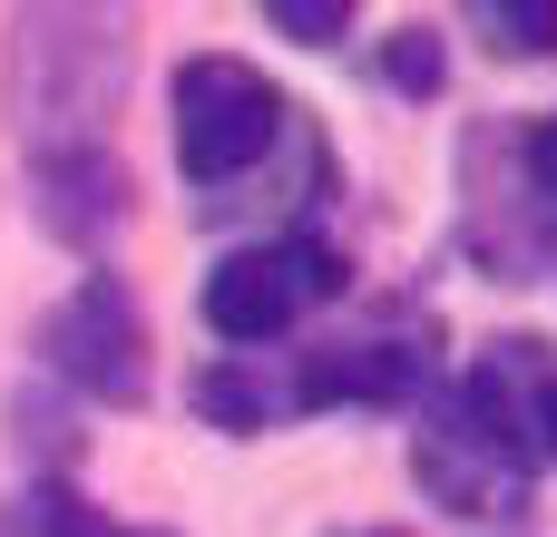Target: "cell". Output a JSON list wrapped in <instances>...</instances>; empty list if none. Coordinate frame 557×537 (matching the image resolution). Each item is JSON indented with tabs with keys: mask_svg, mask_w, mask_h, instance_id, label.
Instances as JSON below:
<instances>
[{
	"mask_svg": "<svg viewBox=\"0 0 557 537\" xmlns=\"http://www.w3.org/2000/svg\"><path fill=\"white\" fill-rule=\"evenodd\" d=\"M117 78H127V39L117 20H88V10H39L20 20V127L49 147H88V127L117 108Z\"/></svg>",
	"mask_w": 557,
	"mask_h": 537,
	"instance_id": "6da1fadb",
	"label": "cell"
},
{
	"mask_svg": "<svg viewBox=\"0 0 557 537\" xmlns=\"http://www.w3.org/2000/svg\"><path fill=\"white\" fill-rule=\"evenodd\" d=\"M294 127V108L264 88V68L245 59H186L176 68V166L186 186H235L274 157V137Z\"/></svg>",
	"mask_w": 557,
	"mask_h": 537,
	"instance_id": "7a4b0ae2",
	"label": "cell"
},
{
	"mask_svg": "<svg viewBox=\"0 0 557 537\" xmlns=\"http://www.w3.org/2000/svg\"><path fill=\"white\" fill-rule=\"evenodd\" d=\"M343 294V254L323 235H274V245H235L215 274H206V333L235 342V352H264L284 342L313 303Z\"/></svg>",
	"mask_w": 557,
	"mask_h": 537,
	"instance_id": "3957f363",
	"label": "cell"
},
{
	"mask_svg": "<svg viewBox=\"0 0 557 537\" xmlns=\"http://www.w3.org/2000/svg\"><path fill=\"white\" fill-rule=\"evenodd\" d=\"M411 479L431 509L450 519H519L529 509V450L499 440L490 421H470L460 401H431L411 430Z\"/></svg>",
	"mask_w": 557,
	"mask_h": 537,
	"instance_id": "277c9868",
	"label": "cell"
},
{
	"mask_svg": "<svg viewBox=\"0 0 557 537\" xmlns=\"http://www.w3.org/2000/svg\"><path fill=\"white\" fill-rule=\"evenodd\" d=\"M39 352H49V372L78 382L88 401H137V391H147V333H137L127 284H108V274H88V284L39 323Z\"/></svg>",
	"mask_w": 557,
	"mask_h": 537,
	"instance_id": "5b68a950",
	"label": "cell"
},
{
	"mask_svg": "<svg viewBox=\"0 0 557 537\" xmlns=\"http://www.w3.org/2000/svg\"><path fill=\"white\" fill-rule=\"evenodd\" d=\"M29 205H39V225L69 254H98L117 235V215H127V176H117V157L98 137L88 147H49V157H29Z\"/></svg>",
	"mask_w": 557,
	"mask_h": 537,
	"instance_id": "8992f818",
	"label": "cell"
},
{
	"mask_svg": "<svg viewBox=\"0 0 557 537\" xmlns=\"http://www.w3.org/2000/svg\"><path fill=\"white\" fill-rule=\"evenodd\" d=\"M304 372V411L323 401H421L431 391V323L421 333H362V342H333V352H294Z\"/></svg>",
	"mask_w": 557,
	"mask_h": 537,
	"instance_id": "52a82bcc",
	"label": "cell"
},
{
	"mask_svg": "<svg viewBox=\"0 0 557 537\" xmlns=\"http://www.w3.org/2000/svg\"><path fill=\"white\" fill-rule=\"evenodd\" d=\"M196 411H206V421H225V430L294 421V411H304V372H264V352H235V362L196 372Z\"/></svg>",
	"mask_w": 557,
	"mask_h": 537,
	"instance_id": "ba28073f",
	"label": "cell"
},
{
	"mask_svg": "<svg viewBox=\"0 0 557 537\" xmlns=\"http://www.w3.org/2000/svg\"><path fill=\"white\" fill-rule=\"evenodd\" d=\"M470 20H480V29H490V49H509V59L557 49V0H480Z\"/></svg>",
	"mask_w": 557,
	"mask_h": 537,
	"instance_id": "9c48e42d",
	"label": "cell"
},
{
	"mask_svg": "<svg viewBox=\"0 0 557 537\" xmlns=\"http://www.w3.org/2000/svg\"><path fill=\"white\" fill-rule=\"evenodd\" d=\"M29 537H127V528H108V509H88L78 489H29Z\"/></svg>",
	"mask_w": 557,
	"mask_h": 537,
	"instance_id": "30bf717a",
	"label": "cell"
},
{
	"mask_svg": "<svg viewBox=\"0 0 557 537\" xmlns=\"http://www.w3.org/2000/svg\"><path fill=\"white\" fill-rule=\"evenodd\" d=\"M264 29H284V39H304V49H333V39L352 29V0H264Z\"/></svg>",
	"mask_w": 557,
	"mask_h": 537,
	"instance_id": "8fae6325",
	"label": "cell"
},
{
	"mask_svg": "<svg viewBox=\"0 0 557 537\" xmlns=\"http://www.w3.org/2000/svg\"><path fill=\"white\" fill-rule=\"evenodd\" d=\"M382 78H392L401 98H431V88H441V39H431V29H392Z\"/></svg>",
	"mask_w": 557,
	"mask_h": 537,
	"instance_id": "7c38bea8",
	"label": "cell"
},
{
	"mask_svg": "<svg viewBox=\"0 0 557 537\" xmlns=\"http://www.w3.org/2000/svg\"><path fill=\"white\" fill-rule=\"evenodd\" d=\"M529 176H539V196L557 205V117L539 127V137H529Z\"/></svg>",
	"mask_w": 557,
	"mask_h": 537,
	"instance_id": "4fadbf2b",
	"label": "cell"
},
{
	"mask_svg": "<svg viewBox=\"0 0 557 537\" xmlns=\"http://www.w3.org/2000/svg\"><path fill=\"white\" fill-rule=\"evenodd\" d=\"M343 537H401V528H343Z\"/></svg>",
	"mask_w": 557,
	"mask_h": 537,
	"instance_id": "5bb4252c",
	"label": "cell"
},
{
	"mask_svg": "<svg viewBox=\"0 0 557 537\" xmlns=\"http://www.w3.org/2000/svg\"><path fill=\"white\" fill-rule=\"evenodd\" d=\"M127 537H166V528H127Z\"/></svg>",
	"mask_w": 557,
	"mask_h": 537,
	"instance_id": "9a60e30c",
	"label": "cell"
}]
</instances>
